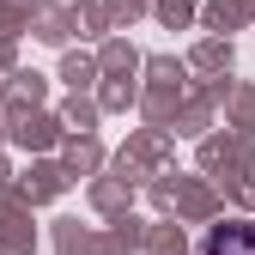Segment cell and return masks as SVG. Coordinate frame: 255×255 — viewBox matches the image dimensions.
I'll return each instance as SVG.
<instances>
[{
	"instance_id": "6da1fadb",
	"label": "cell",
	"mask_w": 255,
	"mask_h": 255,
	"mask_svg": "<svg viewBox=\"0 0 255 255\" xmlns=\"http://www.w3.org/2000/svg\"><path fill=\"white\" fill-rule=\"evenodd\" d=\"M201 255H255V225L249 219H231V225H213Z\"/></svg>"
}]
</instances>
